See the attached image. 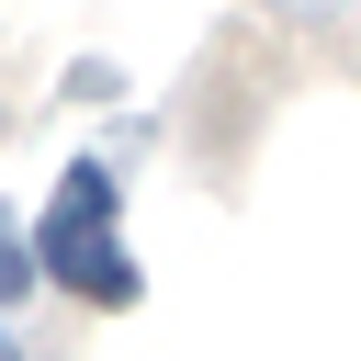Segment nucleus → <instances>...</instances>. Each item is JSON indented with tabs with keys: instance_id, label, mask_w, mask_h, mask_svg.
<instances>
[{
	"instance_id": "nucleus-2",
	"label": "nucleus",
	"mask_w": 361,
	"mask_h": 361,
	"mask_svg": "<svg viewBox=\"0 0 361 361\" xmlns=\"http://www.w3.org/2000/svg\"><path fill=\"white\" fill-rule=\"evenodd\" d=\"M11 361H23V350H11Z\"/></svg>"
},
{
	"instance_id": "nucleus-1",
	"label": "nucleus",
	"mask_w": 361,
	"mask_h": 361,
	"mask_svg": "<svg viewBox=\"0 0 361 361\" xmlns=\"http://www.w3.org/2000/svg\"><path fill=\"white\" fill-rule=\"evenodd\" d=\"M45 271L79 293V305H135V259L113 248V169L102 158H68L56 203H45Z\"/></svg>"
}]
</instances>
